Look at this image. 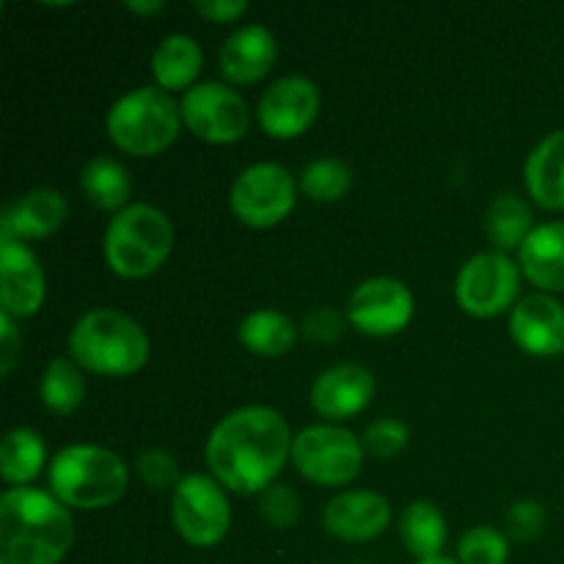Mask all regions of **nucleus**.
Returning <instances> with one entry per match:
<instances>
[{
	"label": "nucleus",
	"instance_id": "23",
	"mask_svg": "<svg viewBox=\"0 0 564 564\" xmlns=\"http://www.w3.org/2000/svg\"><path fill=\"white\" fill-rule=\"evenodd\" d=\"M47 463V444L31 427H17L0 444V477L14 488H28V482L42 474Z\"/></svg>",
	"mask_w": 564,
	"mask_h": 564
},
{
	"label": "nucleus",
	"instance_id": "17",
	"mask_svg": "<svg viewBox=\"0 0 564 564\" xmlns=\"http://www.w3.org/2000/svg\"><path fill=\"white\" fill-rule=\"evenodd\" d=\"M375 397V375L361 364H336L312 386V408L323 419L345 422L358 416Z\"/></svg>",
	"mask_w": 564,
	"mask_h": 564
},
{
	"label": "nucleus",
	"instance_id": "20",
	"mask_svg": "<svg viewBox=\"0 0 564 564\" xmlns=\"http://www.w3.org/2000/svg\"><path fill=\"white\" fill-rule=\"evenodd\" d=\"M518 264L545 295L564 292V220L534 226L532 235L518 248Z\"/></svg>",
	"mask_w": 564,
	"mask_h": 564
},
{
	"label": "nucleus",
	"instance_id": "4",
	"mask_svg": "<svg viewBox=\"0 0 564 564\" xmlns=\"http://www.w3.org/2000/svg\"><path fill=\"white\" fill-rule=\"evenodd\" d=\"M130 471L116 452L94 444L61 449L47 468L50 494L69 510H102L127 494Z\"/></svg>",
	"mask_w": 564,
	"mask_h": 564
},
{
	"label": "nucleus",
	"instance_id": "9",
	"mask_svg": "<svg viewBox=\"0 0 564 564\" xmlns=\"http://www.w3.org/2000/svg\"><path fill=\"white\" fill-rule=\"evenodd\" d=\"M521 292V264L510 253H477L460 268L455 281V301L466 314L479 319L499 317Z\"/></svg>",
	"mask_w": 564,
	"mask_h": 564
},
{
	"label": "nucleus",
	"instance_id": "18",
	"mask_svg": "<svg viewBox=\"0 0 564 564\" xmlns=\"http://www.w3.org/2000/svg\"><path fill=\"white\" fill-rule=\"evenodd\" d=\"M279 58V44L275 36L264 25H242L231 33L218 53L220 75L235 86H253L273 69Z\"/></svg>",
	"mask_w": 564,
	"mask_h": 564
},
{
	"label": "nucleus",
	"instance_id": "14",
	"mask_svg": "<svg viewBox=\"0 0 564 564\" xmlns=\"http://www.w3.org/2000/svg\"><path fill=\"white\" fill-rule=\"evenodd\" d=\"M47 284L36 253L20 240L0 237V308L14 319H28L42 308Z\"/></svg>",
	"mask_w": 564,
	"mask_h": 564
},
{
	"label": "nucleus",
	"instance_id": "6",
	"mask_svg": "<svg viewBox=\"0 0 564 564\" xmlns=\"http://www.w3.org/2000/svg\"><path fill=\"white\" fill-rule=\"evenodd\" d=\"M182 127V110L163 88L141 86L119 97L108 110L105 130L116 149L132 158L163 154L176 141Z\"/></svg>",
	"mask_w": 564,
	"mask_h": 564
},
{
	"label": "nucleus",
	"instance_id": "31",
	"mask_svg": "<svg viewBox=\"0 0 564 564\" xmlns=\"http://www.w3.org/2000/svg\"><path fill=\"white\" fill-rule=\"evenodd\" d=\"M361 441L369 455L394 457L405 449L408 441H411V433H408L405 422H400V419H378V422L369 424Z\"/></svg>",
	"mask_w": 564,
	"mask_h": 564
},
{
	"label": "nucleus",
	"instance_id": "39",
	"mask_svg": "<svg viewBox=\"0 0 564 564\" xmlns=\"http://www.w3.org/2000/svg\"><path fill=\"white\" fill-rule=\"evenodd\" d=\"M416 564H460V560H452V556L438 554V556H430V560H416Z\"/></svg>",
	"mask_w": 564,
	"mask_h": 564
},
{
	"label": "nucleus",
	"instance_id": "35",
	"mask_svg": "<svg viewBox=\"0 0 564 564\" xmlns=\"http://www.w3.org/2000/svg\"><path fill=\"white\" fill-rule=\"evenodd\" d=\"M20 350H22V336L20 330H17L14 317L0 312V372L11 375L17 358H20Z\"/></svg>",
	"mask_w": 564,
	"mask_h": 564
},
{
	"label": "nucleus",
	"instance_id": "22",
	"mask_svg": "<svg viewBox=\"0 0 564 564\" xmlns=\"http://www.w3.org/2000/svg\"><path fill=\"white\" fill-rule=\"evenodd\" d=\"M204 55L193 36L185 33H171L154 47L152 53V75L158 88L169 91H191L202 72Z\"/></svg>",
	"mask_w": 564,
	"mask_h": 564
},
{
	"label": "nucleus",
	"instance_id": "3",
	"mask_svg": "<svg viewBox=\"0 0 564 564\" xmlns=\"http://www.w3.org/2000/svg\"><path fill=\"white\" fill-rule=\"evenodd\" d=\"M72 361L91 375L130 378L149 361V336L141 325L116 308L83 314L69 334Z\"/></svg>",
	"mask_w": 564,
	"mask_h": 564
},
{
	"label": "nucleus",
	"instance_id": "8",
	"mask_svg": "<svg viewBox=\"0 0 564 564\" xmlns=\"http://www.w3.org/2000/svg\"><path fill=\"white\" fill-rule=\"evenodd\" d=\"M171 523L193 549H213L229 534L231 507L215 477L187 474L171 494Z\"/></svg>",
	"mask_w": 564,
	"mask_h": 564
},
{
	"label": "nucleus",
	"instance_id": "26",
	"mask_svg": "<svg viewBox=\"0 0 564 564\" xmlns=\"http://www.w3.org/2000/svg\"><path fill=\"white\" fill-rule=\"evenodd\" d=\"M402 545L416 560L438 556L446 545V518L433 501H413L400 518Z\"/></svg>",
	"mask_w": 564,
	"mask_h": 564
},
{
	"label": "nucleus",
	"instance_id": "27",
	"mask_svg": "<svg viewBox=\"0 0 564 564\" xmlns=\"http://www.w3.org/2000/svg\"><path fill=\"white\" fill-rule=\"evenodd\" d=\"M485 229H488L490 242L501 253L510 248H521L534 229L532 207L518 193H499L485 215Z\"/></svg>",
	"mask_w": 564,
	"mask_h": 564
},
{
	"label": "nucleus",
	"instance_id": "12",
	"mask_svg": "<svg viewBox=\"0 0 564 564\" xmlns=\"http://www.w3.org/2000/svg\"><path fill=\"white\" fill-rule=\"evenodd\" d=\"M347 319L364 336H394L413 319V292L402 281L378 275L367 279L347 297Z\"/></svg>",
	"mask_w": 564,
	"mask_h": 564
},
{
	"label": "nucleus",
	"instance_id": "28",
	"mask_svg": "<svg viewBox=\"0 0 564 564\" xmlns=\"http://www.w3.org/2000/svg\"><path fill=\"white\" fill-rule=\"evenodd\" d=\"M39 394H42V402L47 411L58 413V416H69L86 400V378H83V369L72 358H53L42 375Z\"/></svg>",
	"mask_w": 564,
	"mask_h": 564
},
{
	"label": "nucleus",
	"instance_id": "29",
	"mask_svg": "<svg viewBox=\"0 0 564 564\" xmlns=\"http://www.w3.org/2000/svg\"><path fill=\"white\" fill-rule=\"evenodd\" d=\"M352 187V171L350 165L341 163L339 158H319L303 169L297 191L308 196L312 202L328 204L339 202L350 193Z\"/></svg>",
	"mask_w": 564,
	"mask_h": 564
},
{
	"label": "nucleus",
	"instance_id": "36",
	"mask_svg": "<svg viewBox=\"0 0 564 564\" xmlns=\"http://www.w3.org/2000/svg\"><path fill=\"white\" fill-rule=\"evenodd\" d=\"M341 328H345V323H341L339 314L330 312V308H319V312H314L312 317L306 319V325H303L306 336L314 341H336L341 336Z\"/></svg>",
	"mask_w": 564,
	"mask_h": 564
},
{
	"label": "nucleus",
	"instance_id": "30",
	"mask_svg": "<svg viewBox=\"0 0 564 564\" xmlns=\"http://www.w3.org/2000/svg\"><path fill=\"white\" fill-rule=\"evenodd\" d=\"M460 564H507L510 562V540L496 527H474L457 543Z\"/></svg>",
	"mask_w": 564,
	"mask_h": 564
},
{
	"label": "nucleus",
	"instance_id": "21",
	"mask_svg": "<svg viewBox=\"0 0 564 564\" xmlns=\"http://www.w3.org/2000/svg\"><path fill=\"white\" fill-rule=\"evenodd\" d=\"M523 182L543 209H564V130L545 135L523 165Z\"/></svg>",
	"mask_w": 564,
	"mask_h": 564
},
{
	"label": "nucleus",
	"instance_id": "32",
	"mask_svg": "<svg viewBox=\"0 0 564 564\" xmlns=\"http://www.w3.org/2000/svg\"><path fill=\"white\" fill-rule=\"evenodd\" d=\"M262 518L275 529L295 527L301 518V499L286 485H270L262 496Z\"/></svg>",
	"mask_w": 564,
	"mask_h": 564
},
{
	"label": "nucleus",
	"instance_id": "15",
	"mask_svg": "<svg viewBox=\"0 0 564 564\" xmlns=\"http://www.w3.org/2000/svg\"><path fill=\"white\" fill-rule=\"evenodd\" d=\"M391 523V505L372 490H347L334 496L323 510V527L345 543H369Z\"/></svg>",
	"mask_w": 564,
	"mask_h": 564
},
{
	"label": "nucleus",
	"instance_id": "5",
	"mask_svg": "<svg viewBox=\"0 0 564 564\" xmlns=\"http://www.w3.org/2000/svg\"><path fill=\"white\" fill-rule=\"evenodd\" d=\"M174 248V226L152 204H130L105 229L102 253L119 279H147L158 273Z\"/></svg>",
	"mask_w": 564,
	"mask_h": 564
},
{
	"label": "nucleus",
	"instance_id": "11",
	"mask_svg": "<svg viewBox=\"0 0 564 564\" xmlns=\"http://www.w3.org/2000/svg\"><path fill=\"white\" fill-rule=\"evenodd\" d=\"M182 124L204 143H235L251 127L242 94L220 83H198L180 102Z\"/></svg>",
	"mask_w": 564,
	"mask_h": 564
},
{
	"label": "nucleus",
	"instance_id": "34",
	"mask_svg": "<svg viewBox=\"0 0 564 564\" xmlns=\"http://www.w3.org/2000/svg\"><path fill=\"white\" fill-rule=\"evenodd\" d=\"M507 532L518 540L538 538L545 527V510L532 499L516 501V505L507 510Z\"/></svg>",
	"mask_w": 564,
	"mask_h": 564
},
{
	"label": "nucleus",
	"instance_id": "33",
	"mask_svg": "<svg viewBox=\"0 0 564 564\" xmlns=\"http://www.w3.org/2000/svg\"><path fill=\"white\" fill-rule=\"evenodd\" d=\"M135 471L141 474V479L149 485V488H158V490L176 488L182 479L176 460L163 449L143 452V455L135 460Z\"/></svg>",
	"mask_w": 564,
	"mask_h": 564
},
{
	"label": "nucleus",
	"instance_id": "24",
	"mask_svg": "<svg viewBox=\"0 0 564 564\" xmlns=\"http://www.w3.org/2000/svg\"><path fill=\"white\" fill-rule=\"evenodd\" d=\"M240 341L248 352L264 358H279L295 347L297 328L286 314L275 308H259L240 323Z\"/></svg>",
	"mask_w": 564,
	"mask_h": 564
},
{
	"label": "nucleus",
	"instance_id": "7",
	"mask_svg": "<svg viewBox=\"0 0 564 564\" xmlns=\"http://www.w3.org/2000/svg\"><path fill=\"white\" fill-rule=\"evenodd\" d=\"M364 441L347 427L314 424L301 430L292 441V466L303 479L323 488H339L352 482L364 466Z\"/></svg>",
	"mask_w": 564,
	"mask_h": 564
},
{
	"label": "nucleus",
	"instance_id": "10",
	"mask_svg": "<svg viewBox=\"0 0 564 564\" xmlns=\"http://www.w3.org/2000/svg\"><path fill=\"white\" fill-rule=\"evenodd\" d=\"M295 198L297 185L284 165L257 163L235 180L229 207L235 218L251 229H273L292 213Z\"/></svg>",
	"mask_w": 564,
	"mask_h": 564
},
{
	"label": "nucleus",
	"instance_id": "16",
	"mask_svg": "<svg viewBox=\"0 0 564 564\" xmlns=\"http://www.w3.org/2000/svg\"><path fill=\"white\" fill-rule=\"evenodd\" d=\"M510 334L523 352L554 358L564 352V306L554 295H529L512 308Z\"/></svg>",
	"mask_w": 564,
	"mask_h": 564
},
{
	"label": "nucleus",
	"instance_id": "2",
	"mask_svg": "<svg viewBox=\"0 0 564 564\" xmlns=\"http://www.w3.org/2000/svg\"><path fill=\"white\" fill-rule=\"evenodd\" d=\"M75 543L69 507L42 488L0 496V564H61Z\"/></svg>",
	"mask_w": 564,
	"mask_h": 564
},
{
	"label": "nucleus",
	"instance_id": "19",
	"mask_svg": "<svg viewBox=\"0 0 564 564\" xmlns=\"http://www.w3.org/2000/svg\"><path fill=\"white\" fill-rule=\"evenodd\" d=\"M66 215H69V204L58 191L36 187V191L6 204L3 215H0V237L20 242L39 240V237L58 231Z\"/></svg>",
	"mask_w": 564,
	"mask_h": 564
},
{
	"label": "nucleus",
	"instance_id": "38",
	"mask_svg": "<svg viewBox=\"0 0 564 564\" xmlns=\"http://www.w3.org/2000/svg\"><path fill=\"white\" fill-rule=\"evenodd\" d=\"M124 9L132 11V14H158V11L165 9V3H163V0H149V3H138V0H127Z\"/></svg>",
	"mask_w": 564,
	"mask_h": 564
},
{
	"label": "nucleus",
	"instance_id": "37",
	"mask_svg": "<svg viewBox=\"0 0 564 564\" xmlns=\"http://www.w3.org/2000/svg\"><path fill=\"white\" fill-rule=\"evenodd\" d=\"M193 9L209 22H235L248 11L246 0H209V3H196Z\"/></svg>",
	"mask_w": 564,
	"mask_h": 564
},
{
	"label": "nucleus",
	"instance_id": "25",
	"mask_svg": "<svg viewBox=\"0 0 564 564\" xmlns=\"http://www.w3.org/2000/svg\"><path fill=\"white\" fill-rule=\"evenodd\" d=\"M80 191L97 209H121L130 207L132 196V176L119 160L113 158H94L80 174Z\"/></svg>",
	"mask_w": 564,
	"mask_h": 564
},
{
	"label": "nucleus",
	"instance_id": "13",
	"mask_svg": "<svg viewBox=\"0 0 564 564\" xmlns=\"http://www.w3.org/2000/svg\"><path fill=\"white\" fill-rule=\"evenodd\" d=\"M319 113V91L308 77L286 75L262 94L257 119L275 141H292L314 124Z\"/></svg>",
	"mask_w": 564,
	"mask_h": 564
},
{
	"label": "nucleus",
	"instance_id": "1",
	"mask_svg": "<svg viewBox=\"0 0 564 564\" xmlns=\"http://www.w3.org/2000/svg\"><path fill=\"white\" fill-rule=\"evenodd\" d=\"M292 430L279 411L264 405L237 408L220 419L207 438V466L235 494H264L292 457Z\"/></svg>",
	"mask_w": 564,
	"mask_h": 564
}]
</instances>
